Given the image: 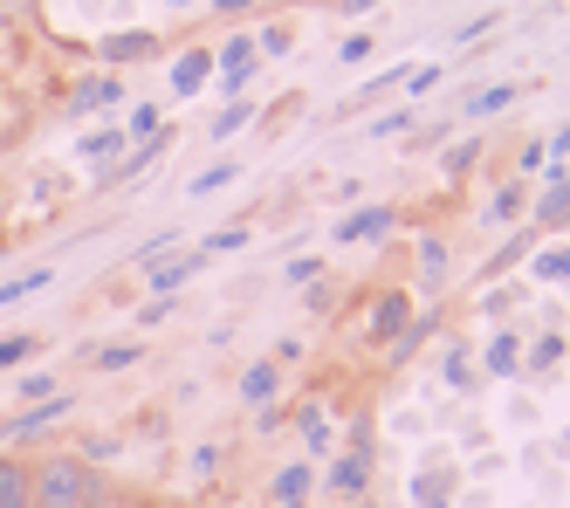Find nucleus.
Returning a JSON list of instances; mask_svg holds the SVG:
<instances>
[{
    "instance_id": "nucleus-1",
    "label": "nucleus",
    "mask_w": 570,
    "mask_h": 508,
    "mask_svg": "<svg viewBox=\"0 0 570 508\" xmlns=\"http://www.w3.org/2000/svg\"><path fill=\"white\" fill-rule=\"evenodd\" d=\"M97 488H104V481H97V468H90L83 453L49 447V453L28 460V508H83Z\"/></svg>"
},
{
    "instance_id": "nucleus-2",
    "label": "nucleus",
    "mask_w": 570,
    "mask_h": 508,
    "mask_svg": "<svg viewBox=\"0 0 570 508\" xmlns=\"http://www.w3.org/2000/svg\"><path fill=\"white\" fill-rule=\"evenodd\" d=\"M76 412V399L69 392H56V399H35V406H21V412H8L0 419V440L8 447H21V440H35V433H49L56 419H69Z\"/></svg>"
},
{
    "instance_id": "nucleus-3",
    "label": "nucleus",
    "mask_w": 570,
    "mask_h": 508,
    "mask_svg": "<svg viewBox=\"0 0 570 508\" xmlns=\"http://www.w3.org/2000/svg\"><path fill=\"white\" fill-rule=\"evenodd\" d=\"M255 35H234L227 49L214 56V82H220V97H248V82H255Z\"/></svg>"
},
{
    "instance_id": "nucleus-4",
    "label": "nucleus",
    "mask_w": 570,
    "mask_h": 508,
    "mask_svg": "<svg viewBox=\"0 0 570 508\" xmlns=\"http://www.w3.org/2000/svg\"><path fill=\"white\" fill-rule=\"evenodd\" d=\"M323 488H331V501H364V488H372V453H337Z\"/></svg>"
},
{
    "instance_id": "nucleus-5",
    "label": "nucleus",
    "mask_w": 570,
    "mask_h": 508,
    "mask_svg": "<svg viewBox=\"0 0 570 508\" xmlns=\"http://www.w3.org/2000/svg\"><path fill=\"white\" fill-rule=\"evenodd\" d=\"M537 227H570V165H543V193H537Z\"/></svg>"
},
{
    "instance_id": "nucleus-6",
    "label": "nucleus",
    "mask_w": 570,
    "mask_h": 508,
    "mask_svg": "<svg viewBox=\"0 0 570 508\" xmlns=\"http://www.w3.org/2000/svg\"><path fill=\"white\" fill-rule=\"evenodd\" d=\"M405 323H413V295H405V289H385L379 303H372V344L392 351V336H399Z\"/></svg>"
},
{
    "instance_id": "nucleus-7",
    "label": "nucleus",
    "mask_w": 570,
    "mask_h": 508,
    "mask_svg": "<svg viewBox=\"0 0 570 508\" xmlns=\"http://www.w3.org/2000/svg\"><path fill=\"white\" fill-rule=\"evenodd\" d=\"M392 221H399L392 206H357V214H344V221H337V234H331V241H337V247H357V241H379V234H392Z\"/></svg>"
},
{
    "instance_id": "nucleus-8",
    "label": "nucleus",
    "mask_w": 570,
    "mask_h": 508,
    "mask_svg": "<svg viewBox=\"0 0 570 508\" xmlns=\"http://www.w3.org/2000/svg\"><path fill=\"white\" fill-rule=\"evenodd\" d=\"M207 82H214V49H186L173 62V97H199Z\"/></svg>"
},
{
    "instance_id": "nucleus-9",
    "label": "nucleus",
    "mask_w": 570,
    "mask_h": 508,
    "mask_svg": "<svg viewBox=\"0 0 570 508\" xmlns=\"http://www.w3.org/2000/svg\"><path fill=\"white\" fill-rule=\"evenodd\" d=\"M104 104H125V76H90V82H76V90H69V110L76 117L104 110Z\"/></svg>"
},
{
    "instance_id": "nucleus-10",
    "label": "nucleus",
    "mask_w": 570,
    "mask_h": 508,
    "mask_svg": "<svg viewBox=\"0 0 570 508\" xmlns=\"http://www.w3.org/2000/svg\"><path fill=\"white\" fill-rule=\"evenodd\" d=\"M275 392H282V364L275 358H255L248 371H240V399L248 406H275Z\"/></svg>"
},
{
    "instance_id": "nucleus-11",
    "label": "nucleus",
    "mask_w": 570,
    "mask_h": 508,
    "mask_svg": "<svg viewBox=\"0 0 570 508\" xmlns=\"http://www.w3.org/2000/svg\"><path fill=\"white\" fill-rule=\"evenodd\" d=\"M481 364L495 371V378H522V336L515 330H495V336H488V351H481Z\"/></svg>"
},
{
    "instance_id": "nucleus-12",
    "label": "nucleus",
    "mask_w": 570,
    "mask_h": 508,
    "mask_svg": "<svg viewBox=\"0 0 570 508\" xmlns=\"http://www.w3.org/2000/svg\"><path fill=\"white\" fill-rule=\"evenodd\" d=\"M104 56H110V62H145V56H158V35H145V28L104 35Z\"/></svg>"
},
{
    "instance_id": "nucleus-13",
    "label": "nucleus",
    "mask_w": 570,
    "mask_h": 508,
    "mask_svg": "<svg viewBox=\"0 0 570 508\" xmlns=\"http://www.w3.org/2000/svg\"><path fill=\"white\" fill-rule=\"evenodd\" d=\"M0 508H28V453H0Z\"/></svg>"
},
{
    "instance_id": "nucleus-14",
    "label": "nucleus",
    "mask_w": 570,
    "mask_h": 508,
    "mask_svg": "<svg viewBox=\"0 0 570 508\" xmlns=\"http://www.w3.org/2000/svg\"><path fill=\"white\" fill-rule=\"evenodd\" d=\"M42 289H49V268H21V275H8V282H0V310H14V303H35Z\"/></svg>"
},
{
    "instance_id": "nucleus-15",
    "label": "nucleus",
    "mask_w": 570,
    "mask_h": 508,
    "mask_svg": "<svg viewBox=\"0 0 570 508\" xmlns=\"http://www.w3.org/2000/svg\"><path fill=\"white\" fill-rule=\"evenodd\" d=\"M193 275H199V254H186V262H151V295H179Z\"/></svg>"
},
{
    "instance_id": "nucleus-16",
    "label": "nucleus",
    "mask_w": 570,
    "mask_h": 508,
    "mask_svg": "<svg viewBox=\"0 0 570 508\" xmlns=\"http://www.w3.org/2000/svg\"><path fill=\"white\" fill-rule=\"evenodd\" d=\"M515 97H522V82H509V76H502V82H488V90H474V97H468V117H495V110H509Z\"/></svg>"
},
{
    "instance_id": "nucleus-17",
    "label": "nucleus",
    "mask_w": 570,
    "mask_h": 508,
    "mask_svg": "<svg viewBox=\"0 0 570 508\" xmlns=\"http://www.w3.org/2000/svg\"><path fill=\"white\" fill-rule=\"evenodd\" d=\"M125 138H131V145H158V138H166V110H158V104H138V110L125 117Z\"/></svg>"
},
{
    "instance_id": "nucleus-18",
    "label": "nucleus",
    "mask_w": 570,
    "mask_h": 508,
    "mask_svg": "<svg viewBox=\"0 0 570 508\" xmlns=\"http://www.w3.org/2000/svg\"><path fill=\"white\" fill-rule=\"evenodd\" d=\"M248 124H255V104H248V97H234V104H227V110L207 124V138H214V145H227L234 131H248Z\"/></svg>"
},
{
    "instance_id": "nucleus-19",
    "label": "nucleus",
    "mask_w": 570,
    "mask_h": 508,
    "mask_svg": "<svg viewBox=\"0 0 570 508\" xmlns=\"http://www.w3.org/2000/svg\"><path fill=\"white\" fill-rule=\"evenodd\" d=\"M413 501H420V508H446V501H454V468H446V475L426 468V475L413 481Z\"/></svg>"
},
{
    "instance_id": "nucleus-20",
    "label": "nucleus",
    "mask_w": 570,
    "mask_h": 508,
    "mask_svg": "<svg viewBox=\"0 0 570 508\" xmlns=\"http://www.w3.org/2000/svg\"><path fill=\"white\" fill-rule=\"evenodd\" d=\"M35 351H42V336H35V330H8V336H0V371H21Z\"/></svg>"
},
{
    "instance_id": "nucleus-21",
    "label": "nucleus",
    "mask_w": 570,
    "mask_h": 508,
    "mask_svg": "<svg viewBox=\"0 0 570 508\" xmlns=\"http://www.w3.org/2000/svg\"><path fill=\"white\" fill-rule=\"evenodd\" d=\"M234 179H240V165H234V158H220V165H207V173H199L186 193H193V199H214V193H220V186H234Z\"/></svg>"
},
{
    "instance_id": "nucleus-22",
    "label": "nucleus",
    "mask_w": 570,
    "mask_h": 508,
    "mask_svg": "<svg viewBox=\"0 0 570 508\" xmlns=\"http://www.w3.org/2000/svg\"><path fill=\"white\" fill-rule=\"evenodd\" d=\"M488 214H495V221H522V214H529V179H515V186H502L495 199H488Z\"/></svg>"
},
{
    "instance_id": "nucleus-23",
    "label": "nucleus",
    "mask_w": 570,
    "mask_h": 508,
    "mask_svg": "<svg viewBox=\"0 0 570 508\" xmlns=\"http://www.w3.org/2000/svg\"><path fill=\"white\" fill-rule=\"evenodd\" d=\"M563 358V336L550 330V336H537V344H522V371H550Z\"/></svg>"
},
{
    "instance_id": "nucleus-24",
    "label": "nucleus",
    "mask_w": 570,
    "mask_h": 508,
    "mask_svg": "<svg viewBox=\"0 0 570 508\" xmlns=\"http://www.w3.org/2000/svg\"><path fill=\"white\" fill-rule=\"evenodd\" d=\"M303 495H309V460H289L275 475V501H303Z\"/></svg>"
},
{
    "instance_id": "nucleus-25",
    "label": "nucleus",
    "mask_w": 570,
    "mask_h": 508,
    "mask_svg": "<svg viewBox=\"0 0 570 508\" xmlns=\"http://www.w3.org/2000/svg\"><path fill=\"white\" fill-rule=\"evenodd\" d=\"M138 358H145V344H104V351H90L97 371H131Z\"/></svg>"
},
{
    "instance_id": "nucleus-26",
    "label": "nucleus",
    "mask_w": 570,
    "mask_h": 508,
    "mask_svg": "<svg viewBox=\"0 0 570 508\" xmlns=\"http://www.w3.org/2000/svg\"><path fill=\"white\" fill-rule=\"evenodd\" d=\"M399 82H405V97H426V90H440V82H446V69L440 62H413Z\"/></svg>"
},
{
    "instance_id": "nucleus-27",
    "label": "nucleus",
    "mask_w": 570,
    "mask_h": 508,
    "mask_svg": "<svg viewBox=\"0 0 570 508\" xmlns=\"http://www.w3.org/2000/svg\"><path fill=\"white\" fill-rule=\"evenodd\" d=\"M440 165H446V179H468V173H474V165H481V138H461V145H454V152H446Z\"/></svg>"
},
{
    "instance_id": "nucleus-28",
    "label": "nucleus",
    "mask_w": 570,
    "mask_h": 508,
    "mask_svg": "<svg viewBox=\"0 0 570 508\" xmlns=\"http://www.w3.org/2000/svg\"><path fill=\"white\" fill-rule=\"evenodd\" d=\"M125 145H131V138H125V131L110 124V131H90V138L76 145V152H83V158H110V152H125Z\"/></svg>"
},
{
    "instance_id": "nucleus-29",
    "label": "nucleus",
    "mask_w": 570,
    "mask_h": 508,
    "mask_svg": "<svg viewBox=\"0 0 570 508\" xmlns=\"http://www.w3.org/2000/svg\"><path fill=\"white\" fill-rule=\"evenodd\" d=\"M537 282H570V247H543L537 254Z\"/></svg>"
},
{
    "instance_id": "nucleus-30",
    "label": "nucleus",
    "mask_w": 570,
    "mask_h": 508,
    "mask_svg": "<svg viewBox=\"0 0 570 508\" xmlns=\"http://www.w3.org/2000/svg\"><path fill=\"white\" fill-rule=\"evenodd\" d=\"M56 392H62V385H56L49 371H28L21 385H14V399H21V406H35V399H56Z\"/></svg>"
},
{
    "instance_id": "nucleus-31",
    "label": "nucleus",
    "mask_w": 570,
    "mask_h": 508,
    "mask_svg": "<svg viewBox=\"0 0 570 508\" xmlns=\"http://www.w3.org/2000/svg\"><path fill=\"white\" fill-rule=\"evenodd\" d=\"M240 247H248V227H220V234H207L199 254H240Z\"/></svg>"
},
{
    "instance_id": "nucleus-32",
    "label": "nucleus",
    "mask_w": 570,
    "mask_h": 508,
    "mask_svg": "<svg viewBox=\"0 0 570 508\" xmlns=\"http://www.w3.org/2000/svg\"><path fill=\"white\" fill-rule=\"evenodd\" d=\"M303 440H309V447L331 440V419H323V406H303Z\"/></svg>"
},
{
    "instance_id": "nucleus-33",
    "label": "nucleus",
    "mask_w": 570,
    "mask_h": 508,
    "mask_svg": "<svg viewBox=\"0 0 570 508\" xmlns=\"http://www.w3.org/2000/svg\"><path fill=\"white\" fill-rule=\"evenodd\" d=\"M529 241H537V234H515V241H509V247L495 254V262H488V275H502V268H515L522 254H529Z\"/></svg>"
},
{
    "instance_id": "nucleus-34",
    "label": "nucleus",
    "mask_w": 570,
    "mask_h": 508,
    "mask_svg": "<svg viewBox=\"0 0 570 508\" xmlns=\"http://www.w3.org/2000/svg\"><path fill=\"white\" fill-rule=\"evenodd\" d=\"M495 21H502V14H474V21H461V28H454V49H468V41H481V35L495 28Z\"/></svg>"
},
{
    "instance_id": "nucleus-35",
    "label": "nucleus",
    "mask_w": 570,
    "mask_h": 508,
    "mask_svg": "<svg viewBox=\"0 0 570 508\" xmlns=\"http://www.w3.org/2000/svg\"><path fill=\"white\" fill-rule=\"evenodd\" d=\"M289 28H262V41H255V56H289Z\"/></svg>"
},
{
    "instance_id": "nucleus-36",
    "label": "nucleus",
    "mask_w": 570,
    "mask_h": 508,
    "mask_svg": "<svg viewBox=\"0 0 570 508\" xmlns=\"http://www.w3.org/2000/svg\"><path fill=\"white\" fill-rule=\"evenodd\" d=\"M420 268H426V282H433V275H440V268H446V247H440V241H433V234H426V241H420Z\"/></svg>"
},
{
    "instance_id": "nucleus-37",
    "label": "nucleus",
    "mask_w": 570,
    "mask_h": 508,
    "mask_svg": "<svg viewBox=\"0 0 570 508\" xmlns=\"http://www.w3.org/2000/svg\"><path fill=\"white\" fill-rule=\"evenodd\" d=\"M515 165H522V179H529V173H543V165H550V152H543V138H529V145H522V158H515Z\"/></svg>"
},
{
    "instance_id": "nucleus-38",
    "label": "nucleus",
    "mask_w": 570,
    "mask_h": 508,
    "mask_svg": "<svg viewBox=\"0 0 570 508\" xmlns=\"http://www.w3.org/2000/svg\"><path fill=\"white\" fill-rule=\"evenodd\" d=\"M173 310H179V295H151V303H145V310H138V323H166V316H173Z\"/></svg>"
},
{
    "instance_id": "nucleus-39",
    "label": "nucleus",
    "mask_w": 570,
    "mask_h": 508,
    "mask_svg": "<svg viewBox=\"0 0 570 508\" xmlns=\"http://www.w3.org/2000/svg\"><path fill=\"white\" fill-rule=\"evenodd\" d=\"M440 371H446V385H454V392H461V385H468V378H474V371H468V358H461V351H446V364H440Z\"/></svg>"
},
{
    "instance_id": "nucleus-40",
    "label": "nucleus",
    "mask_w": 570,
    "mask_h": 508,
    "mask_svg": "<svg viewBox=\"0 0 570 508\" xmlns=\"http://www.w3.org/2000/svg\"><path fill=\"white\" fill-rule=\"evenodd\" d=\"M405 124H413V110H385V117L372 124V138H392V131H405Z\"/></svg>"
},
{
    "instance_id": "nucleus-41",
    "label": "nucleus",
    "mask_w": 570,
    "mask_h": 508,
    "mask_svg": "<svg viewBox=\"0 0 570 508\" xmlns=\"http://www.w3.org/2000/svg\"><path fill=\"white\" fill-rule=\"evenodd\" d=\"M543 152H550V165H570V124H563V131H550V138H543Z\"/></svg>"
},
{
    "instance_id": "nucleus-42",
    "label": "nucleus",
    "mask_w": 570,
    "mask_h": 508,
    "mask_svg": "<svg viewBox=\"0 0 570 508\" xmlns=\"http://www.w3.org/2000/svg\"><path fill=\"white\" fill-rule=\"evenodd\" d=\"M337 56H344V62H364V56H372V35H344Z\"/></svg>"
},
{
    "instance_id": "nucleus-43",
    "label": "nucleus",
    "mask_w": 570,
    "mask_h": 508,
    "mask_svg": "<svg viewBox=\"0 0 570 508\" xmlns=\"http://www.w3.org/2000/svg\"><path fill=\"white\" fill-rule=\"evenodd\" d=\"M316 275H323V262H309V254H303V262H289V282H303V289H309Z\"/></svg>"
},
{
    "instance_id": "nucleus-44",
    "label": "nucleus",
    "mask_w": 570,
    "mask_h": 508,
    "mask_svg": "<svg viewBox=\"0 0 570 508\" xmlns=\"http://www.w3.org/2000/svg\"><path fill=\"white\" fill-rule=\"evenodd\" d=\"M372 8H379V0H344L337 14H344V21H357V14H372Z\"/></svg>"
},
{
    "instance_id": "nucleus-45",
    "label": "nucleus",
    "mask_w": 570,
    "mask_h": 508,
    "mask_svg": "<svg viewBox=\"0 0 570 508\" xmlns=\"http://www.w3.org/2000/svg\"><path fill=\"white\" fill-rule=\"evenodd\" d=\"M83 508H117V495H110V488H97V495H90Z\"/></svg>"
},
{
    "instance_id": "nucleus-46",
    "label": "nucleus",
    "mask_w": 570,
    "mask_h": 508,
    "mask_svg": "<svg viewBox=\"0 0 570 508\" xmlns=\"http://www.w3.org/2000/svg\"><path fill=\"white\" fill-rule=\"evenodd\" d=\"M214 8H220V14H240V8H248V0H214Z\"/></svg>"
},
{
    "instance_id": "nucleus-47",
    "label": "nucleus",
    "mask_w": 570,
    "mask_h": 508,
    "mask_svg": "<svg viewBox=\"0 0 570 508\" xmlns=\"http://www.w3.org/2000/svg\"><path fill=\"white\" fill-rule=\"evenodd\" d=\"M268 508H303V501H268Z\"/></svg>"
},
{
    "instance_id": "nucleus-48",
    "label": "nucleus",
    "mask_w": 570,
    "mask_h": 508,
    "mask_svg": "<svg viewBox=\"0 0 570 508\" xmlns=\"http://www.w3.org/2000/svg\"><path fill=\"white\" fill-rule=\"evenodd\" d=\"M173 8H193V0H173Z\"/></svg>"
},
{
    "instance_id": "nucleus-49",
    "label": "nucleus",
    "mask_w": 570,
    "mask_h": 508,
    "mask_svg": "<svg viewBox=\"0 0 570 508\" xmlns=\"http://www.w3.org/2000/svg\"><path fill=\"white\" fill-rule=\"evenodd\" d=\"M0 8H8V0H0Z\"/></svg>"
}]
</instances>
